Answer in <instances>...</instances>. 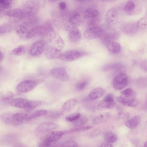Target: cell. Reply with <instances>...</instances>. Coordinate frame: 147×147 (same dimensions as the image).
Returning <instances> with one entry per match:
<instances>
[{
  "label": "cell",
  "instance_id": "obj_33",
  "mask_svg": "<svg viewBox=\"0 0 147 147\" xmlns=\"http://www.w3.org/2000/svg\"><path fill=\"white\" fill-rule=\"evenodd\" d=\"M84 14L87 18L90 19L97 18L99 14V12L97 9L91 7V8H88L86 10Z\"/></svg>",
  "mask_w": 147,
  "mask_h": 147
},
{
  "label": "cell",
  "instance_id": "obj_24",
  "mask_svg": "<svg viewBox=\"0 0 147 147\" xmlns=\"http://www.w3.org/2000/svg\"><path fill=\"white\" fill-rule=\"evenodd\" d=\"M68 38L71 42L76 43L79 42L81 40L82 35L80 30L76 28L69 32Z\"/></svg>",
  "mask_w": 147,
  "mask_h": 147
},
{
  "label": "cell",
  "instance_id": "obj_21",
  "mask_svg": "<svg viewBox=\"0 0 147 147\" xmlns=\"http://www.w3.org/2000/svg\"><path fill=\"white\" fill-rule=\"evenodd\" d=\"M105 90L100 87H97L91 90L88 95V97L90 100H95L100 98L104 96L105 93Z\"/></svg>",
  "mask_w": 147,
  "mask_h": 147
},
{
  "label": "cell",
  "instance_id": "obj_59",
  "mask_svg": "<svg viewBox=\"0 0 147 147\" xmlns=\"http://www.w3.org/2000/svg\"><path fill=\"white\" fill-rule=\"evenodd\" d=\"M144 147H147V142L146 141L144 144Z\"/></svg>",
  "mask_w": 147,
  "mask_h": 147
},
{
  "label": "cell",
  "instance_id": "obj_12",
  "mask_svg": "<svg viewBox=\"0 0 147 147\" xmlns=\"http://www.w3.org/2000/svg\"><path fill=\"white\" fill-rule=\"evenodd\" d=\"M12 118L16 126L29 123L32 120L31 115L25 113H13Z\"/></svg>",
  "mask_w": 147,
  "mask_h": 147
},
{
  "label": "cell",
  "instance_id": "obj_51",
  "mask_svg": "<svg viewBox=\"0 0 147 147\" xmlns=\"http://www.w3.org/2000/svg\"><path fill=\"white\" fill-rule=\"evenodd\" d=\"M60 115L61 114H60V113L58 112H52L49 114V117L51 118L55 119L60 117Z\"/></svg>",
  "mask_w": 147,
  "mask_h": 147
},
{
  "label": "cell",
  "instance_id": "obj_19",
  "mask_svg": "<svg viewBox=\"0 0 147 147\" xmlns=\"http://www.w3.org/2000/svg\"><path fill=\"white\" fill-rule=\"evenodd\" d=\"M45 29L44 26H37L32 28L29 30L28 35L27 36V39H30L36 37L38 36L42 37Z\"/></svg>",
  "mask_w": 147,
  "mask_h": 147
},
{
  "label": "cell",
  "instance_id": "obj_22",
  "mask_svg": "<svg viewBox=\"0 0 147 147\" xmlns=\"http://www.w3.org/2000/svg\"><path fill=\"white\" fill-rule=\"evenodd\" d=\"M64 134V132L60 131H51L46 135L45 138L51 143L60 140Z\"/></svg>",
  "mask_w": 147,
  "mask_h": 147
},
{
  "label": "cell",
  "instance_id": "obj_37",
  "mask_svg": "<svg viewBox=\"0 0 147 147\" xmlns=\"http://www.w3.org/2000/svg\"><path fill=\"white\" fill-rule=\"evenodd\" d=\"M121 95L122 97L125 98H133L135 94V92L133 89L131 88H127L121 92Z\"/></svg>",
  "mask_w": 147,
  "mask_h": 147
},
{
  "label": "cell",
  "instance_id": "obj_10",
  "mask_svg": "<svg viewBox=\"0 0 147 147\" xmlns=\"http://www.w3.org/2000/svg\"><path fill=\"white\" fill-rule=\"evenodd\" d=\"M50 74L53 78L61 81H67L69 79V75L67 70L63 68H54L51 70Z\"/></svg>",
  "mask_w": 147,
  "mask_h": 147
},
{
  "label": "cell",
  "instance_id": "obj_38",
  "mask_svg": "<svg viewBox=\"0 0 147 147\" xmlns=\"http://www.w3.org/2000/svg\"><path fill=\"white\" fill-rule=\"evenodd\" d=\"M25 52V47L23 45H20L14 49L12 51V54L16 56L23 55Z\"/></svg>",
  "mask_w": 147,
  "mask_h": 147
},
{
  "label": "cell",
  "instance_id": "obj_35",
  "mask_svg": "<svg viewBox=\"0 0 147 147\" xmlns=\"http://www.w3.org/2000/svg\"><path fill=\"white\" fill-rule=\"evenodd\" d=\"M88 121V118L87 117L84 115H81L77 120L73 122V123L75 127H80L85 124Z\"/></svg>",
  "mask_w": 147,
  "mask_h": 147
},
{
  "label": "cell",
  "instance_id": "obj_44",
  "mask_svg": "<svg viewBox=\"0 0 147 147\" xmlns=\"http://www.w3.org/2000/svg\"><path fill=\"white\" fill-rule=\"evenodd\" d=\"M64 44L65 43L63 38L59 36L57 38L55 42V47L62 51L64 47Z\"/></svg>",
  "mask_w": 147,
  "mask_h": 147
},
{
  "label": "cell",
  "instance_id": "obj_25",
  "mask_svg": "<svg viewBox=\"0 0 147 147\" xmlns=\"http://www.w3.org/2000/svg\"><path fill=\"white\" fill-rule=\"evenodd\" d=\"M5 15L18 19H22L24 18V13L22 9L20 8H15L9 10L7 12Z\"/></svg>",
  "mask_w": 147,
  "mask_h": 147
},
{
  "label": "cell",
  "instance_id": "obj_1",
  "mask_svg": "<svg viewBox=\"0 0 147 147\" xmlns=\"http://www.w3.org/2000/svg\"><path fill=\"white\" fill-rule=\"evenodd\" d=\"M40 7V3L37 1H29L23 5L22 10L24 18H32L37 13Z\"/></svg>",
  "mask_w": 147,
  "mask_h": 147
},
{
  "label": "cell",
  "instance_id": "obj_9",
  "mask_svg": "<svg viewBox=\"0 0 147 147\" xmlns=\"http://www.w3.org/2000/svg\"><path fill=\"white\" fill-rule=\"evenodd\" d=\"M116 104L112 94H108L105 97L103 100L100 102L98 106V109L100 111L112 109L115 106Z\"/></svg>",
  "mask_w": 147,
  "mask_h": 147
},
{
  "label": "cell",
  "instance_id": "obj_47",
  "mask_svg": "<svg viewBox=\"0 0 147 147\" xmlns=\"http://www.w3.org/2000/svg\"><path fill=\"white\" fill-rule=\"evenodd\" d=\"M51 143L45 138L40 140L38 143V147H49Z\"/></svg>",
  "mask_w": 147,
  "mask_h": 147
},
{
  "label": "cell",
  "instance_id": "obj_40",
  "mask_svg": "<svg viewBox=\"0 0 147 147\" xmlns=\"http://www.w3.org/2000/svg\"><path fill=\"white\" fill-rule=\"evenodd\" d=\"M136 8V5L133 1H129L126 2L124 6V11L127 13L133 11Z\"/></svg>",
  "mask_w": 147,
  "mask_h": 147
},
{
  "label": "cell",
  "instance_id": "obj_7",
  "mask_svg": "<svg viewBox=\"0 0 147 147\" xmlns=\"http://www.w3.org/2000/svg\"><path fill=\"white\" fill-rule=\"evenodd\" d=\"M128 80V76L124 73L117 75L113 80V88L118 91L123 90L127 86Z\"/></svg>",
  "mask_w": 147,
  "mask_h": 147
},
{
  "label": "cell",
  "instance_id": "obj_46",
  "mask_svg": "<svg viewBox=\"0 0 147 147\" xmlns=\"http://www.w3.org/2000/svg\"><path fill=\"white\" fill-rule=\"evenodd\" d=\"M14 94L11 91H7L3 94L1 98L4 100H11L14 97Z\"/></svg>",
  "mask_w": 147,
  "mask_h": 147
},
{
  "label": "cell",
  "instance_id": "obj_50",
  "mask_svg": "<svg viewBox=\"0 0 147 147\" xmlns=\"http://www.w3.org/2000/svg\"><path fill=\"white\" fill-rule=\"evenodd\" d=\"M62 147H78V144L75 141L70 140L66 142Z\"/></svg>",
  "mask_w": 147,
  "mask_h": 147
},
{
  "label": "cell",
  "instance_id": "obj_42",
  "mask_svg": "<svg viewBox=\"0 0 147 147\" xmlns=\"http://www.w3.org/2000/svg\"><path fill=\"white\" fill-rule=\"evenodd\" d=\"M88 84V80H83L79 82L76 85V88L78 91H81L84 90Z\"/></svg>",
  "mask_w": 147,
  "mask_h": 147
},
{
  "label": "cell",
  "instance_id": "obj_8",
  "mask_svg": "<svg viewBox=\"0 0 147 147\" xmlns=\"http://www.w3.org/2000/svg\"><path fill=\"white\" fill-rule=\"evenodd\" d=\"M83 55V54L80 51L72 50L61 53L59 58L64 61H74L80 59Z\"/></svg>",
  "mask_w": 147,
  "mask_h": 147
},
{
  "label": "cell",
  "instance_id": "obj_27",
  "mask_svg": "<svg viewBox=\"0 0 147 147\" xmlns=\"http://www.w3.org/2000/svg\"><path fill=\"white\" fill-rule=\"evenodd\" d=\"M107 49L110 53L113 54H117L120 52L121 49L120 45L117 42H113L106 45Z\"/></svg>",
  "mask_w": 147,
  "mask_h": 147
},
{
  "label": "cell",
  "instance_id": "obj_58",
  "mask_svg": "<svg viewBox=\"0 0 147 147\" xmlns=\"http://www.w3.org/2000/svg\"><path fill=\"white\" fill-rule=\"evenodd\" d=\"M3 58H4V56H3V54L1 51H0V62L3 60Z\"/></svg>",
  "mask_w": 147,
  "mask_h": 147
},
{
  "label": "cell",
  "instance_id": "obj_20",
  "mask_svg": "<svg viewBox=\"0 0 147 147\" xmlns=\"http://www.w3.org/2000/svg\"><path fill=\"white\" fill-rule=\"evenodd\" d=\"M119 37V34L116 32H105L101 37V40L104 44L106 45L109 43L114 42V41L117 39Z\"/></svg>",
  "mask_w": 147,
  "mask_h": 147
},
{
  "label": "cell",
  "instance_id": "obj_57",
  "mask_svg": "<svg viewBox=\"0 0 147 147\" xmlns=\"http://www.w3.org/2000/svg\"><path fill=\"white\" fill-rule=\"evenodd\" d=\"M14 147H29V146H27L26 144H24L23 143L18 144H16Z\"/></svg>",
  "mask_w": 147,
  "mask_h": 147
},
{
  "label": "cell",
  "instance_id": "obj_36",
  "mask_svg": "<svg viewBox=\"0 0 147 147\" xmlns=\"http://www.w3.org/2000/svg\"><path fill=\"white\" fill-rule=\"evenodd\" d=\"M137 26L139 30H146L147 28V18L143 17L136 22Z\"/></svg>",
  "mask_w": 147,
  "mask_h": 147
},
{
  "label": "cell",
  "instance_id": "obj_15",
  "mask_svg": "<svg viewBox=\"0 0 147 147\" xmlns=\"http://www.w3.org/2000/svg\"><path fill=\"white\" fill-rule=\"evenodd\" d=\"M61 51L55 46H49L45 51V55L49 60H55L59 58Z\"/></svg>",
  "mask_w": 147,
  "mask_h": 147
},
{
  "label": "cell",
  "instance_id": "obj_13",
  "mask_svg": "<svg viewBox=\"0 0 147 147\" xmlns=\"http://www.w3.org/2000/svg\"><path fill=\"white\" fill-rule=\"evenodd\" d=\"M31 100L23 98H16L9 100L10 105L13 107L22 108L26 111L29 107Z\"/></svg>",
  "mask_w": 147,
  "mask_h": 147
},
{
  "label": "cell",
  "instance_id": "obj_3",
  "mask_svg": "<svg viewBox=\"0 0 147 147\" xmlns=\"http://www.w3.org/2000/svg\"><path fill=\"white\" fill-rule=\"evenodd\" d=\"M58 128V125L53 122H43L40 124L35 131V135L37 137H40L45 133L50 132Z\"/></svg>",
  "mask_w": 147,
  "mask_h": 147
},
{
  "label": "cell",
  "instance_id": "obj_56",
  "mask_svg": "<svg viewBox=\"0 0 147 147\" xmlns=\"http://www.w3.org/2000/svg\"><path fill=\"white\" fill-rule=\"evenodd\" d=\"M98 147H113L112 145L109 143H104L100 144Z\"/></svg>",
  "mask_w": 147,
  "mask_h": 147
},
{
  "label": "cell",
  "instance_id": "obj_52",
  "mask_svg": "<svg viewBox=\"0 0 147 147\" xmlns=\"http://www.w3.org/2000/svg\"><path fill=\"white\" fill-rule=\"evenodd\" d=\"M140 67L144 72H147V61L144 60L141 62L140 63Z\"/></svg>",
  "mask_w": 147,
  "mask_h": 147
},
{
  "label": "cell",
  "instance_id": "obj_28",
  "mask_svg": "<svg viewBox=\"0 0 147 147\" xmlns=\"http://www.w3.org/2000/svg\"><path fill=\"white\" fill-rule=\"evenodd\" d=\"M111 114L109 113L105 112L100 113L94 118L93 120L92 123L94 125L104 123L110 119Z\"/></svg>",
  "mask_w": 147,
  "mask_h": 147
},
{
  "label": "cell",
  "instance_id": "obj_45",
  "mask_svg": "<svg viewBox=\"0 0 147 147\" xmlns=\"http://www.w3.org/2000/svg\"><path fill=\"white\" fill-rule=\"evenodd\" d=\"M12 2L11 0H0V6L9 11Z\"/></svg>",
  "mask_w": 147,
  "mask_h": 147
},
{
  "label": "cell",
  "instance_id": "obj_18",
  "mask_svg": "<svg viewBox=\"0 0 147 147\" xmlns=\"http://www.w3.org/2000/svg\"><path fill=\"white\" fill-rule=\"evenodd\" d=\"M122 32L129 35H134L138 30L136 22H131L124 24L121 26Z\"/></svg>",
  "mask_w": 147,
  "mask_h": 147
},
{
  "label": "cell",
  "instance_id": "obj_53",
  "mask_svg": "<svg viewBox=\"0 0 147 147\" xmlns=\"http://www.w3.org/2000/svg\"><path fill=\"white\" fill-rule=\"evenodd\" d=\"M101 133V130L99 129H96L92 131L90 134L91 137H97L99 136Z\"/></svg>",
  "mask_w": 147,
  "mask_h": 147
},
{
  "label": "cell",
  "instance_id": "obj_29",
  "mask_svg": "<svg viewBox=\"0 0 147 147\" xmlns=\"http://www.w3.org/2000/svg\"><path fill=\"white\" fill-rule=\"evenodd\" d=\"M78 100L77 99L73 98L67 100L62 106V109L65 111H71L73 110L78 104Z\"/></svg>",
  "mask_w": 147,
  "mask_h": 147
},
{
  "label": "cell",
  "instance_id": "obj_34",
  "mask_svg": "<svg viewBox=\"0 0 147 147\" xmlns=\"http://www.w3.org/2000/svg\"><path fill=\"white\" fill-rule=\"evenodd\" d=\"M92 126L91 125H87V126H80V127H76L74 129H71L67 131L66 132L64 133L66 134H70V133H75V132H82L86 131L92 128Z\"/></svg>",
  "mask_w": 147,
  "mask_h": 147
},
{
  "label": "cell",
  "instance_id": "obj_48",
  "mask_svg": "<svg viewBox=\"0 0 147 147\" xmlns=\"http://www.w3.org/2000/svg\"><path fill=\"white\" fill-rule=\"evenodd\" d=\"M129 117V114L128 112L120 113L118 114L117 119L118 120H125L128 119Z\"/></svg>",
  "mask_w": 147,
  "mask_h": 147
},
{
  "label": "cell",
  "instance_id": "obj_6",
  "mask_svg": "<svg viewBox=\"0 0 147 147\" xmlns=\"http://www.w3.org/2000/svg\"><path fill=\"white\" fill-rule=\"evenodd\" d=\"M105 32V31L102 28L98 26H94L86 30L84 32L83 36L86 39L93 40L101 38Z\"/></svg>",
  "mask_w": 147,
  "mask_h": 147
},
{
  "label": "cell",
  "instance_id": "obj_60",
  "mask_svg": "<svg viewBox=\"0 0 147 147\" xmlns=\"http://www.w3.org/2000/svg\"><path fill=\"white\" fill-rule=\"evenodd\" d=\"M1 66H0V71H1Z\"/></svg>",
  "mask_w": 147,
  "mask_h": 147
},
{
  "label": "cell",
  "instance_id": "obj_39",
  "mask_svg": "<svg viewBox=\"0 0 147 147\" xmlns=\"http://www.w3.org/2000/svg\"><path fill=\"white\" fill-rule=\"evenodd\" d=\"M49 111L46 110H39L34 112L31 115L32 119L37 118L40 117L45 116L48 114Z\"/></svg>",
  "mask_w": 147,
  "mask_h": 147
},
{
  "label": "cell",
  "instance_id": "obj_43",
  "mask_svg": "<svg viewBox=\"0 0 147 147\" xmlns=\"http://www.w3.org/2000/svg\"><path fill=\"white\" fill-rule=\"evenodd\" d=\"M80 116V113H74L66 116L65 118L66 120L69 122H74V121L77 120Z\"/></svg>",
  "mask_w": 147,
  "mask_h": 147
},
{
  "label": "cell",
  "instance_id": "obj_32",
  "mask_svg": "<svg viewBox=\"0 0 147 147\" xmlns=\"http://www.w3.org/2000/svg\"><path fill=\"white\" fill-rule=\"evenodd\" d=\"M104 138L108 143H113L117 142L118 140V137L114 132L108 131L104 134Z\"/></svg>",
  "mask_w": 147,
  "mask_h": 147
},
{
  "label": "cell",
  "instance_id": "obj_23",
  "mask_svg": "<svg viewBox=\"0 0 147 147\" xmlns=\"http://www.w3.org/2000/svg\"><path fill=\"white\" fill-rule=\"evenodd\" d=\"M15 30L16 34L20 38L24 40L27 39L29 30L25 25L17 26L15 27Z\"/></svg>",
  "mask_w": 147,
  "mask_h": 147
},
{
  "label": "cell",
  "instance_id": "obj_31",
  "mask_svg": "<svg viewBox=\"0 0 147 147\" xmlns=\"http://www.w3.org/2000/svg\"><path fill=\"white\" fill-rule=\"evenodd\" d=\"M14 24L8 23L0 25V34H5L10 33L15 28Z\"/></svg>",
  "mask_w": 147,
  "mask_h": 147
},
{
  "label": "cell",
  "instance_id": "obj_55",
  "mask_svg": "<svg viewBox=\"0 0 147 147\" xmlns=\"http://www.w3.org/2000/svg\"><path fill=\"white\" fill-rule=\"evenodd\" d=\"M59 7L61 10H64L67 7V4H66V2L62 1L59 3Z\"/></svg>",
  "mask_w": 147,
  "mask_h": 147
},
{
  "label": "cell",
  "instance_id": "obj_5",
  "mask_svg": "<svg viewBox=\"0 0 147 147\" xmlns=\"http://www.w3.org/2000/svg\"><path fill=\"white\" fill-rule=\"evenodd\" d=\"M119 20L118 13L115 8L112 7L108 10L105 16V22L106 25L110 28L114 27Z\"/></svg>",
  "mask_w": 147,
  "mask_h": 147
},
{
  "label": "cell",
  "instance_id": "obj_14",
  "mask_svg": "<svg viewBox=\"0 0 147 147\" xmlns=\"http://www.w3.org/2000/svg\"><path fill=\"white\" fill-rule=\"evenodd\" d=\"M116 100L122 105L127 107H136L139 104L138 100L136 99L125 98L122 96L117 97Z\"/></svg>",
  "mask_w": 147,
  "mask_h": 147
},
{
  "label": "cell",
  "instance_id": "obj_17",
  "mask_svg": "<svg viewBox=\"0 0 147 147\" xmlns=\"http://www.w3.org/2000/svg\"><path fill=\"white\" fill-rule=\"evenodd\" d=\"M124 66L119 62H114L106 64L103 67V69L105 71L114 70L116 73H119V74H123L124 70Z\"/></svg>",
  "mask_w": 147,
  "mask_h": 147
},
{
  "label": "cell",
  "instance_id": "obj_54",
  "mask_svg": "<svg viewBox=\"0 0 147 147\" xmlns=\"http://www.w3.org/2000/svg\"><path fill=\"white\" fill-rule=\"evenodd\" d=\"M7 11H8L0 6V18H2L4 15H5Z\"/></svg>",
  "mask_w": 147,
  "mask_h": 147
},
{
  "label": "cell",
  "instance_id": "obj_2",
  "mask_svg": "<svg viewBox=\"0 0 147 147\" xmlns=\"http://www.w3.org/2000/svg\"><path fill=\"white\" fill-rule=\"evenodd\" d=\"M47 47V42L44 40H38L34 42L30 45L28 52L31 56L37 57L44 52Z\"/></svg>",
  "mask_w": 147,
  "mask_h": 147
},
{
  "label": "cell",
  "instance_id": "obj_26",
  "mask_svg": "<svg viewBox=\"0 0 147 147\" xmlns=\"http://www.w3.org/2000/svg\"><path fill=\"white\" fill-rule=\"evenodd\" d=\"M141 121V117L137 115L126 120L125 125L127 128L131 129H135L139 124Z\"/></svg>",
  "mask_w": 147,
  "mask_h": 147
},
{
  "label": "cell",
  "instance_id": "obj_30",
  "mask_svg": "<svg viewBox=\"0 0 147 147\" xmlns=\"http://www.w3.org/2000/svg\"><path fill=\"white\" fill-rule=\"evenodd\" d=\"M12 113L8 112L3 113L1 116V119L4 123L9 125L16 126L12 118Z\"/></svg>",
  "mask_w": 147,
  "mask_h": 147
},
{
  "label": "cell",
  "instance_id": "obj_41",
  "mask_svg": "<svg viewBox=\"0 0 147 147\" xmlns=\"http://www.w3.org/2000/svg\"><path fill=\"white\" fill-rule=\"evenodd\" d=\"M42 105V102L41 101H38V100H31L30 105L29 106V107H28L26 111L30 112Z\"/></svg>",
  "mask_w": 147,
  "mask_h": 147
},
{
  "label": "cell",
  "instance_id": "obj_11",
  "mask_svg": "<svg viewBox=\"0 0 147 147\" xmlns=\"http://www.w3.org/2000/svg\"><path fill=\"white\" fill-rule=\"evenodd\" d=\"M36 85L37 82L34 80H25L19 83L17 86V89L20 92H27L34 89Z\"/></svg>",
  "mask_w": 147,
  "mask_h": 147
},
{
  "label": "cell",
  "instance_id": "obj_49",
  "mask_svg": "<svg viewBox=\"0 0 147 147\" xmlns=\"http://www.w3.org/2000/svg\"><path fill=\"white\" fill-rule=\"evenodd\" d=\"M98 22V20L97 18H94L90 19H89L87 23L88 26L90 27H94L96 26V25Z\"/></svg>",
  "mask_w": 147,
  "mask_h": 147
},
{
  "label": "cell",
  "instance_id": "obj_4",
  "mask_svg": "<svg viewBox=\"0 0 147 147\" xmlns=\"http://www.w3.org/2000/svg\"><path fill=\"white\" fill-rule=\"evenodd\" d=\"M82 18L80 12H75L71 14L67 22L66 23L65 28L66 30L70 31L77 28L81 24Z\"/></svg>",
  "mask_w": 147,
  "mask_h": 147
},
{
  "label": "cell",
  "instance_id": "obj_16",
  "mask_svg": "<svg viewBox=\"0 0 147 147\" xmlns=\"http://www.w3.org/2000/svg\"><path fill=\"white\" fill-rule=\"evenodd\" d=\"M56 36V33L53 28L49 25H45V29L42 37L45 38V42H51Z\"/></svg>",
  "mask_w": 147,
  "mask_h": 147
}]
</instances>
